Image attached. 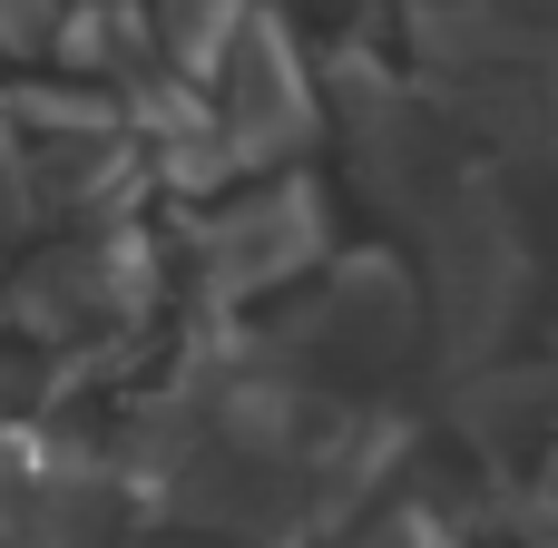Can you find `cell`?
<instances>
[{"mask_svg": "<svg viewBox=\"0 0 558 548\" xmlns=\"http://www.w3.org/2000/svg\"><path fill=\"white\" fill-rule=\"evenodd\" d=\"M549 510H558V451H549Z\"/></svg>", "mask_w": 558, "mask_h": 548, "instance_id": "7a4b0ae2", "label": "cell"}, {"mask_svg": "<svg viewBox=\"0 0 558 548\" xmlns=\"http://www.w3.org/2000/svg\"><path fill=\"white\" fill-rule=\"evenodd\" d=\"M245 39V0H167V49L177 59H216V49H235Z\"/></svg>", "mask_w": 558, "mask_h": 548, "instance_id": "6da1fadb", "label": "cell"}]
</instances>
